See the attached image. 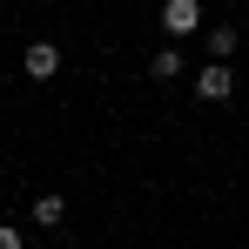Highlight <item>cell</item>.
I'll list each match as a JSON object with an SVG mask.
<instances>
[{"mask_svg":"<svg viewBox=\"0 0 249 249\" xmlns=\"http://www.w3.org/2000/svg\"><path fill=\"white\" fill-rule=\"evenodd\" d=\"M162 27L175 34V41L202 34V0H162Z\"/></svg>","mask_w":249,"mask_h":249,"instance_id":"cell-1","label":"cell"},{"mask_svg":"<svg viewBox=\"0 0 249 249\" xmlns=\"http://www.w3.org/2000/svg\"><path fill=\"white\" fill-rule=\"evenodd\" d=\"M20 74H27V81H54V74H61V47H54V41H34L27 54H20Z\"/></svg>","mask_w":249,"mask_h":249,"instance_id":"cell-2","label":"cell"},{"mask_svg":"<svg viewBox=\"0 0 249 249\" xmlns=\"http://www.w3.org/2000/svg\"><path fill=\"white\" fill-rule=\"evenodd\" d=\"M196 94H202V101H229V94H236V68H229V61H209L202 74H196Z\"/></svg>","mask_w":249,"mask_h":249,"instance_id":"cell-3","label":"cell"},{"mask_svg":"<svg viewBox=\"0 0 249 249\" xmlns=\"http://www.w3.org/2000/svg\"><path fill=\"white\" fill-rule=\"evenodd\" d=\"M34 222L41 229H61L68 222V196H34Z\"/></svg>","mask_w":249,"mask_h":249,"instance_id":"cell-4","label":"cell"},{"mask_svg":"<svg viewBox=\"0 0 249 249\" xmlns=\"http://www.w3.org/2000/svg\"><path fill=\"white\" fill-rule=\"evenodd\" d=\"M148 74H155V81H175V74H182V54H175V47H162V54L148 61Z\"/></svg>","mask_w":249,"mask_h":249,"instance_id":"cell-5","label":"cell"},{"mask_svg":"<svg viewBox=\"0 0 249 249\" xmlns=\"http://www.w3.org/2000/svg\"><path fill=\"white\" fill-rule=\"evenodd\" d=\"M209 54L229 61V54H236V27H209Z\"/></svg>","mask_w":249,"mask_h":249,"instance_id":"cell-6","label":"cell"},{"mask_svg":"<svg viewBox=\"0 0 249 249\" xmlns=\"http://www.w3.org/2000/svg\"><path fill=\"white\" fill-rule=\"evenodd\" d=\"M0 249H20V229L14 222H0Z\"/></svg>","mask_w":249,"mask_h":249,"instance_id":"cell-7","label":"cell"}]
</instances>
